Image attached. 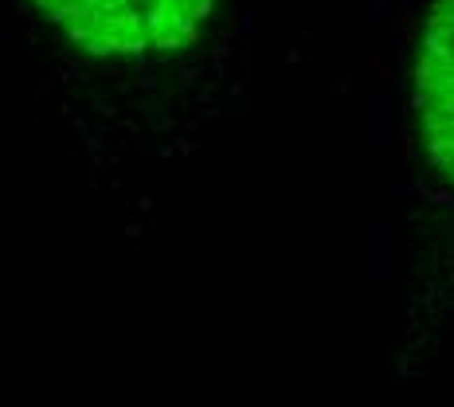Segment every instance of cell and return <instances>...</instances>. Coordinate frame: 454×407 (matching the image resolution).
<instances>
[{
    "mask_svg": "<svg viewBox=\"0 0 454 407\" xmlns=\"http://www.w3.org/2000/svg\"><path fill=\"white\" fill-rule=\"evenodd\" d=\"M90 55H173L196 43L216 0H31Z\"/></svg>",
    "mask_w": 454,
    "mask_h": 407,
    "instance_id": "6da1fadb",
    "label": "cell"
},
{
    "mask_svg": "<svg viewBox=\"0 0 454 407\" xmlns=\"http://www.w3.org/2000/svg\"><path fill=\"white\" fill-rule=\"evenodd\" d=\"M415 118L427 157L454 180V0H434L415 59Z\"/></svg>",
    "mask_w": 454,
    "mask_h": 407,
    "instance_id": "7a4b0ae2",
    "label": "cell"
}]
</instances>
